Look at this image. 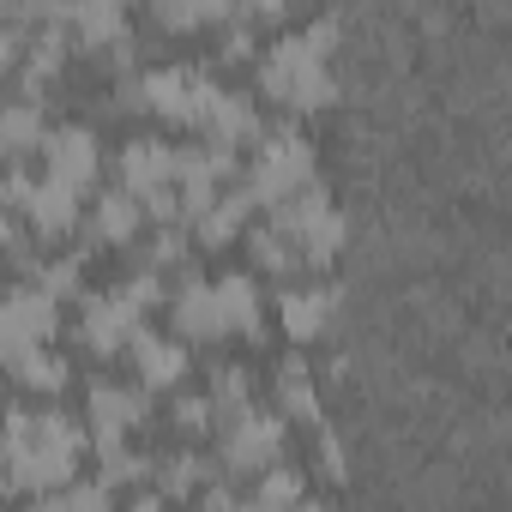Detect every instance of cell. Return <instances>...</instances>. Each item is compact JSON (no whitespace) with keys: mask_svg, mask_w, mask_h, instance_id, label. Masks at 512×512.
Segmentation results:
<instances>
[{"mask_svg":"<svg viewBox=\"0 0 512 512\" xmlns=\"http://www.w3.org/2000/svg\"><path fill=\"white\" fill-rule=\"evenodd\" d=\"M253 97H266L290 121H308V115H320V109L338 103V79H332V61H320L290 31L272 49H253Z\"/></svg>","mask_w":512,"mask_h":512,"instance_id":"cell-1","label":"cell"},{"mask_svg":"<svg viewBox=\"0 0 512 512\" xmlns=\"http://www.w3.org/2000/svg\"><path fill=\"white\" fill-rule=\"evenodd\" d=\"M247 151H253V157L241 163V187L253 193V205L290 199L296 187L320 181V157H314V145L296 133V121H284V127H266V133L253 139Z\"/></svg>","mask_w":512,"mask_h":512,"instance_id":"cell-2","label":"cell"},{"mask_svg":"<svg viewBox=\"0 0 512 512\" xmlns=\"http://www.w3.org/2000/svg\"><path fill=\"white\" fill-rule=\"evenodd\" d=\"M211 440H217V476H260L266 464L284 458L290 422H284L272 404H247V410H235L229 422H217Z\"/></svg>","mask_w":512,"mask_h":512,"instance_id":"cell-3","label":"cell"},{"mask_svg":"<svg viewBox=\"0 0 512 512\" xmlns=\"http://www.w3.org/2000/svg\"><path fill=\"white\" fill-rule=\"evenodd\" d=\"M37 157H43V175L67 181V187H79V193H91L97 175H103V139H97V127H85V121L43 127Z\"/></svg>","mask_w":512,"mask_h":512,"instance_id":"cell-4","label":"cell"},{"mask_svg":"<svg viewBox=\"0 0 512 512\" xmlns=\"http://www.w3.org/2000/svg\"><path fill=\"white\" fill-rule=\"evenodd\" d=\"M139 326H145V314H139V308H127L115 290H103V296H85V302H79L73 338H79V350H85V356L115 362V356H127V338H133Z\"/></svg>","mask_w":512,"mask_h":512,"instance_id":"cell-5","label":"cell"},{"mask_svg":"<svg viewBox=\"0 0 512 512\" xmlns=\"http://www.w3.org/2000/svg\"><path fill=\"white\" fill-rule=\"evenodd\" d=\"M61 332V302L37 284H13L0 296V338H7V356L25 344H55Z\"/></svg>","mask_w":512,"mask_h":512,"instance_id":"cell-6","label":"cell"},{"mask_svg":"<svg viewBox=\"0 0 512 512\" xmlns=\"http://www.w3.org/2000/svg\"><path fill=\"white\" fill-rule=\"evenodd\" d=\"M127 362H133V380L157 398V392H175L187 374H193V350L175 338V332H151V326H139L133 338H127Z\"/></svg>","mask_w":512,"mask_h":512,"instance_id":"cell-7","label":"cell"},{"mask_svg":"<svg viewBox=\"0 0 512 512\" xmlns=\"http://www.w3.org/2000/svg\"><path fill=\"white\" fill-rule=\"evenodd\" d=\"M79 217H85V193L67 187V181H55V175H37L25 211H19V223H25L31 241H67V235H79Z\"/></svg>","mask_w":512,"mask_h":512,"instance_id":"cell-8","label":"cell"},{"mask_svg":"<svg viewBox=\"0 0 512 512\" xmlns=\"http://www.w3.org/2000/svg\"><path fill=\"white\" fill-rule=\"evenodd\" d=\"M163 314H169V332H175L187 350H199V344H217V338H223V326H217V290H211V278H199L193 266H187V278L169 290Z\"/></svg>","mask_w":512,"mask_h":512,"instance_id":"cell-9","label":"cell"},{"mask_svg":"<svg viewBox=\"0 0 512 512\" xmlns=\"http://www.w3.org/2000/svg\"><path fill=\"white\" fill-rule=\"evenodd\" d=\"M139 229H145L139 199L121 193V187H103V193L85 205V217H79V235H85L79 247H85V253H91V247H133Z\"/></svg>","mask_w":512,"mask_h":512,"instance_id":"cell-10","label":"cell"},{"mask_svg":"<svg viewBox=\"0 0 512 512\" xmlns=\"http://www.w3.org/2000/svg\"><path fill=\"white\" fill-rule=\"evenodd\" d=\"M332 314H338V290H326V284H284L278 290V332L296 350L320 344L332 332Z\"/></svg>","mask_w":512,"mask_h":512,"instance_id":"cell-11","label":"cell"},{"mask_svg":"<svg viewBox=\"0 0 512 512\" xmlns=\"http://www.w3.org/2000/svg\"><path fill=\"white\" fill-rule=\"evenodd\" d=\"M211 290H217V326H223V338L266 344V302H260V278H253V272H223V278H211Z\"/></svg>","mask_w":512,"mask_h":512,"instance_id":"cell-12","label":"cell"},{"mask_svg":"<svg viewBox=\"0 0 512 512\" xmlns=\"http://www.w3.org/2000/svg\"><path fill=\"white\" fill-rule=\"evenodd\" d=\"M127 37V0H67V43L73 55H109Z\"/></svg>","mask_w":512,"mask_h":512,"instance_id":"cell-13","label":"cell"},{"mask_svg":"<svg viewBox=\"0 0 512 512\" xmlns=\"http://www.w3.org/2000/svg\"><path fill=\"white\" fill-rule=\"evenodd\" d=\"M253 211H260V205H253V193H247L241 181H229L205 211H193V217H187V235H193V247L217 253V247H229V241L253 223Z\"/></svg>","mask_w":512,"mask_h":512,"instance_id":"cell-14","label":"cell"},{"mask_svg":"<svg viewBox=\"0 0 512 512\" xmlns=\"http://www.w3.org/2000/svg\"><path fill=\"white\" fill-rule=\"evenodd\" d=\"M169 163H175V145L169 139H157V133H133L121 151H115V187L121 193H133V199H145L151 187H163L169 181Z\"/></svg>","mask_w":512,"mask_h":512,"instance_id":"cell-15","label":"cell"},{"mask_svg":"<svg viewBox=\"0 0 512 512\" xmlns=\"http://www.w3.org/2000/svg\"><path fill=\"white\" fill-rule=\"evenodd\" d=\"M272 410L284 422H302V428H320L326 410H320V368L308 356H284L278 374H272Z\"/></svg>","mask_w":512,"mask_h":512,"instance_id":"cell-16","label":"cell"},{"mask_svg":"<svg viewBox=\"0 0 512 512\" xmlns=\"http://www.w3.org/2000/svg\"><path fill=\"white\" fill-rule=\"evenodd\" d=\"M85 422H97V428H127V434H139L145 422H151V392L133 380H91V392H85Z\"/></svg>","mask_w":512,"mask_h":512,"instance_id":"cell-17","label":"cell"},{"mask_svg":"<svg viewBox=\"0 0 512 512\" xmlns=\"http://www.w3.org/2000/svg\"><path fill=\"white\" fill-rule=\"evenodd\" d=\"M199 79H205V67H145V73H139L145 115L187 127V109H193V91H199Z\"/></svg>","mask_w":512,"mask_h":512,"instance_id":"cell-18","label":"cell"},{"mask_svg":"<svg viewBox=\"0 0 512 512\" xmlns=\"http://www.w3.org/2000/svg\"><path fill=\"white\" fill-rule=\"evenodd\" d=\"M7 374L31 392V398H61L73 386V362L55 350V344H25L7 356Z\"/></svg>","mask_w":512,"mask_h":512,"instance_id":"cell-19","label":"cell"},{"mask_svg":"<svg viewBox=\"0 0 512 512\" xmlns=\"http://www.w3.org/2000/svg\"><path fill=\"white\" fill-rule=\"evenodd\" d=\"M241 235H247V253H253V278H272V284H296L302 278V253H296L290 235H278L260 217H253Z\"/></svg>","mask_w":512,"mask_h":512,"instance_id":"cell-20","label":"cell"},{"mask_svg":"<svg viewBox=\"0 0 512 512\" xmlns=\"http://www.w3.org/2000/svg\"><path fill=\"white\" fill-rule=\"evenodd\" d=\"M205 476H217V458L193 452V440H181L169 458H151V482H157L163 500H193Z\"/></svg>","mask_w":512,"mask_h":512,"instance_id":"cell-21","label":"cell"},{"mask_svg":"<svg viewBox=\"0 0 512 512\" xmlns=\"http://www.w3.org/2000/svg\"><path fill=\"white\" fill-rule=\"evenodd\" d=\"M43 109L37 103H0V163H25L37 145H43Z\"/></svg>","mask_w":512,"mask_h":512,"instance_id":"cell-22","label":"cell"},{"mask_svg":"<svg viewBox=\"0 0 512 512\" xmlns=\"http://www.w3.org/2000/svg\"><path fill=\"white\" fill-rule=\"evenodd\" d=\"M31 284H37V290H49L55 302H73V296L85 290V247H73V253H55V260H43V253H37Z\"/></svg>","mask_w":512,"mask_h":512,"instance_id":"cell-23","label":"cell"},{"mask_svg":"<svg viewBox=\"0 0 512 512\" xmlns=\"http://www.w3.org/2000/svg\"><path fill=\"white\" fill-rule=\"evenodd\" d=\"M205 398H211L217 422H229L235 410H247V404H253V374H247L241 362H217V368H211V380H205Z\"/></svg>","mask_w":512,"mask_h":512,"instance_id":"cell-24","label":"cell"},{"mask_svg":"<svg viewBox=\"0 0 512 512\" xmlns=\"http://www.w3.org/2000/svg\"><path fill=\"white\" fill-rule=\"evenodd\" d=\"M302 494H308V482L278 458V464H266L260 476H253V488L241 494V506H296Z\"/></svg>","mask_w":512,"mask_h":512,"instance_id":"cell-25","label":"cell"},{"mask_svg":"<svg viewBox=\"0 0 512 512\" xmlns=\"http://www.w3.org/2000/svg\"><path fill=\"white\" fill-rule=\"evenodd\" d=\"M169 428H175V440H211V428H217L211 398H205V392H181V386H175V398H169Z\"/></svg>","mask_w":512,"mask_h":512,"instance_id":"cell-26","label":"cell"},{"mask_svg":"<svg viewBox=\"0 0 512 512\" xmlns=\"http://www.w3.org/2000/svg\"><path fill=\"white\" fill-rule=\"evenodd\" d=\"M314 464H320V476H326V482H344V476H350V464H344V440H338L326 422L314 428Z\"/></svg>","mask_w":512,"mask_h":512,"instance_id":"cell-27","label":"cell"},{"mask_svg":"<svg viewBox=\"0 0 512 512\" xmlns=\"http://www.w3.org/2000/svg\"><path fill=\"white\" fill-rule=\"evenodd\" d=\"M296 37H302V43H308L320 61H332V55H338V19H332V13H326V19H308Z\"/></svg>","mask_w":512,"mask_h":512,"instance_id":"cell-28","label":"cell"}]
</instances>
